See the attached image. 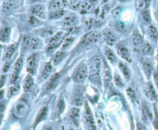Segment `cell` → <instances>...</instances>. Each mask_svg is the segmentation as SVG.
<instances>
[{
  "label": "cell",
  "mask_w": 158,
  "mask_h": 130,
  "mask_svg": "<svg viewBox=\"0 0 158 130\" xmlns=\"http://www.w3.org/2000/svg\"><path fill=\"white\" fill-rule=\"evenodd\" d=\"M150 2V0H136L135 7L138 11H144V10H147Z\"/></svg>",
  "instance_id": "17"
},
{
  "label": "cell",
  "mask_w": 158,
  "mask_h": 130,
  "mask_svg": "<svg viewBox=\"0 0 158 130\" xmlns=\"http://www.w3.org/2000/svg\"><path fill=\"white\" fill-rule=\"evenodd\" d=\"M119 69H120V71L122 72V73L124 74L125 78H127V79H130V69H129V68L127 67L124 63H119Z\"/></svg>",
  "instance_id": "27"
},
{
  "label": "cell",
  "mask_w": 158,
  "mask_h": 130,
  "mask_svg": "<svg viewBox=\"0 0 158 130\" xmlns=\"http://www.w3.org/2000/svg\"><path fill=\"white\" fill-rule=\"evenodd\" d=\"M120 8L115 9L113 11V16L114 17H118L120 16Z\"/></svg>",
  "instance_id": "45"
},
{
  "label": "cell",
  "mask_w": 158,
  "mask_h": 130,
  "mask_svg": "<svg viewBox=\"0 0 158 130\" xmlns=\"http://www.w3.org/2000/svg\"><path fill=\"white\" fill-rule=\"evenodd\" d=\"M59 79H60V73H57L53 75L46 84V86H45V90L46 91H51L52 90H53L58 84Z\"/></svg>",
  "instance_id": "12"
},
{
  "label": "cell",
  "mask_w": 158,
  "mask_h": 130,
  "mask_svg": "<svg viewBox=\"0 0 158 130\" xmlns=\"http://www.w3.org/2000/svg\"><path fill=\"white\" fill-rule=\"evenodd\" d=\"M6 80V75H2V76H1V81H2V86H3L4 85H5V81Z\"/></svg>",
  "instance_id": "48"
},
{
  "label": "cell",
  "mask_w": 158,
  "mask_h": 130,
  "mask_svg": "<svg viewBox=\"0 0 158 130\" xmlns=\"http://www.w3.org/2000/svg\"><path fill=\"white\" fill-rule=\"evenodd\" d=\"M47 113H48V108H47V107H44V108L41 109V110L39 112V113H38L36 121H35V126L46 118Z\"/></svg>",
  "instance_id": "19"
},
{
  "label": "cell",
  "mask_w": 158,
  "mask_h": 130,
  "mask_svg": "<svg viewBox=\"0 0 158 130\" xmlns=\"http://www.w3.org/2000/svg\"><path fill=\"white\" fill-rule=\"evenodd\" d=\"M65 15V11L63 10H56V11H51L49 13V19H60V18L63 17Z\"/></svg>",
  "instance_id": "29"
},
{
  "label": "cell",
  "mask_w": 158,
  "mask_h": 130,
  "mask_svg": "<svg viewBox=\"0 0 158 130\" xmlns=\"http://www.w3.org/2000/svg\"><path fill=\"white\" fill-rule=\"evenodd\" d=\"M103 75H104V79L106 82L108 83L111 79V72L107 63H103Z\"/></svg>",
  "instance_id": "24"
},
{
  "label": "cell",
  "mask_w": 158,
  "mask_h": 130,
  "mask_svg": "<svg viewBox=\"0 0 158 130\" xmlns=\"http://www.w3.org/2000/svg\"><path fill=\"white\" fill-rule=\"evenodd\" d=\"M100 39V34L97 32H90L83 36L82 39L81 43L82 46H89V45L96 43Z\"/></svg>",
  "instance_id": "4"
},
{
  "label": "cell",
  "mask_w": 158,
  "mask_h": 130,
  "mask_svg": "<svg viewBox=\"0 0 158 130\" xmlns=\"http://www.w3.org/2000/svg\"><path fill=\"white\" fill-rule=\"evenodd\" d=\"M10 65H11V63H8V62L5 63V64H4L3 66H2V72H8L9 69H10Z\"/></svg>",
  "instance_id": "43"
},
{
  "label": "cell",
  "mask_w": 158,
  "mask_h": 130,
  "mask_svg": "<svg viewBox=\"0 0 158 130\" xmlns=\"http://www.w3.org/2000/svg\"><path fill=\"white\" fill-rule=\"evenodd\" d=\"M143 68H144V71L145 72L146 75L149 78L150 76V75H151L152 70H153L152 65L149 63H144L143 64Z\"/></svg>",
  "instance_id": "34"
},
{
  "label": "cell",
  "mask_w": 158,
  "mask_h": 130,
  "mask_svg": "<svg viewBox=\"0 0 158 130\" xmlns=\"http://www.w3.org/2000/svg\"><path fill=\"white\" fill-rule=\"evenodd\" d=\"M73 40L74 38L72 37V36H69V37L66 38L63 43V49H66V47H69V46L73 43Z\"/></svg>",
  "instance_id": "38"
},
{
  "label": "cell",
  "mask_w": 158,
  "mask_h": 130,
  "mask_svg": "<svg viewBox=\"0 0 158 130\" xmlns=\"http://www.w3.org/2000/svg\"><path fill=\"white\" fill-rule=\"evenodd\" d=\"M70 1H73V0H70Z\"/></svg>",
  "instance_id": "52"
},
{
  "label": "cell",
  "mask_w": 158,
  "mask_h": 130,
  "mask_svg": "<svg viewBox=\"0 0 158 130\" xmlns=\"http://www.w3.org/2000/svg\"><path fill=\"white\" fill-rule=\"evenodd\" d=\"M144 92L145 96L150 101H152V102H156V99H157V96H156V91H155L153 85L151 83H146L144 87Z\"/></svg>",
  "instance_id": "6"
},
{
  "label": "cell",
  "mask_w": 158,
  "mask_h": 130,
  "mask_svg": "<svg viewBox=\"0 0 158 130\" xmlns=\"http://www.w3.org/2000/svg\"><path fill=\"white\" fill-rule=\"evenodd\" d=\"M30 111V105L26 102L20 100L16 104L13 109V113L17 118L22 119L28 114Z\"/></svg>",
  "instance_id": "1"
},
{
  "label": "cell",
  "mask_w": 158,
  "mask_h": 130,
  "mask_svg": "<svg viewBox=\"0 0 158 130\" xmlns=\"http://www.w3.org/2000/svg\"><path fill=\"white\" fill-rule=\"evenodd\" d=\"M78 23V19L75 15H69L63 19V24L66 27L75 26Z\"/></svg>",
  "instance_id": "13"
},
{
  "label": "cell",
  "mask_w": 158,
  "mask_h": 130,
  "mask_svg": "<svg viewBox=\"0 0 158 130\" xmlns=\"http://www.w3.org/2000/svg\"><path fill=\"white\" fill-rule=\"evenodd\" d=\"M132 42H133V46L137 48L144 44V39H143L142 36L137 31L134 32L133 33V37H132Z\"/></svg>",
  "instance_id": "16"
},
{
  "label": "cell",
  "mask_w": 158,
  "mask_h": 130,
  "mask_svg": "<svg viewBox=\"0 0 158 130\" xmlns=\"http://www.w3.org/2000/svg\"><path fill=\"white\" fill-rule=\"evenodd\" d=\"M93 9V5L89 2H84L81 4L80 11L82 13H86Z\"/></svg>",
  "instance_id": "32"
},
{
  "label": "cell",
  "mask_w": 158,
  "mask_h": 130,
  "mask_svg": "<svg viewBox=\"0 0 158 130\" xmlns=\"http://www.w3.org/2000/svg\"><path fill=\"white\" fill-rule=\"evenodd\" d=\"M114 82L115 84L117 85V86H118V87H120V88H123L124 86V82H123L122 78H121V77L120 76L119 74H115L114 75Z\"/></svg>",
  "instance_id": "36"
},
{
  "label": "cell",
  "mask_w": 158,
  "mask_h": 130,
  "mask_svg": "<svg viewBox=\"0 0 158 130\" xmlns=\"http://www.w3.org/2000/svg\"><path fill=\"white\" fill-rule=\"evenodd\" d=\"M65 6V0H53L50 3L49 9L51 11L60 10Z\"/></svg>",
  "instance_id": "15"
},
{
  "label": "cell",
  "mask_w": 158,
  "mask_h": 130,
  "mask_svg": "<svg viewBox=\"0 0 158 130\" xmlns=\"http://www.w3.org/2000/svg\"><path fill=\"white\" fill-rule=\"evenodd\" d=\"M147 34H148L149 37L152 39V40H157L158 39V32L156 29L153 25H150L147 29Z\"/></svg>",
  "instance_id": "23"
},
{
  "label": "cell",
  "mask_w": 158,
  "mask_h": 130,
  "mask_svg": "<svg viewBox=\"0 0 158 130\" xmlns=\"http://www.w3.org/2000/svg\"><path fill=\"white\" fill-rule=\"evenodd\" d=\"M113 26H114V28L116 29L117 30L121 31V30L124 28V24L120 22H116L114 24H113Z\"/></svg>",
  "instance_id": "42"
},
{
  "label": "cell",
  "mask_w": 158,
  "mask_h": 130,
  "mask_svg": "<svg viewBox=\"0 0 158 130\" xmlns=\"http://www.w3.org/2000/svg\"><path fill=\"white\" fill-rule=\"evenodd\" d=\"M33 85V77L30 75H28L26 77V79L24 81V86L23 89L24 91L27 92L32 88V86Z\"/></svg>",
  "instance_id": "25"
},
{
  "label": "cell",
  "mask_w": 158,
  "mask_h": 130,
  "mask_svg": "<svg viewBox=\"0 0 158 130\" xmlns=\"http://www.w3.org/2000/svg\"><path fill=\"white\" fill-rule=\"evenodd\" d=\"M37 55L33 54L27 60V70L32 75H34L37 68Z\"/></svg>",
  "instance_id": "7"
},
{
  "label": "cell",
  "mask_w": 158,
  "mask_h": 130,
  "mask_svg": "<svg viewBox=\"0 0 158 130\" xmlns=\"http://www.w3.org/2000/svg\"><path fill=\"white\" fill-rule=\"evenodd\" d=\"M30 12L36 18H39V19H46L45 8L44 6L41 5V4H36V5L33 6L30 9Z\"/></svg>",
  "instance_id": "5"
},
{
  "label": "cell",
  "mask_w": 158,
  "mask_h": 130,
  "mask_svg": "<svg viewBox=\"0 0 158 130\" xmlns=\"http://www.w3.org/2000/svg\"><path fill=\"white\" fill-rule=\"evenodd\" d=\"M10 32H11V29L10 27H2L1 32H0V39L2 42H8L10 37Z\"/></svg>",
  "instance_id": "14"
},
{
  "label": "cell",
  "mask_w": 158,
  "mask_h": 130,
  "mask_svg": "<svg viewBox=\"0 0 158 130\" xmlns=\"http://www.w3.org/2000/svg\"><path fill=\"white\" fill-rule=\"evenodd\" d=\"M117 52H118V54H119L123 59H126L128 62H131V59H130V52H129L128 49H127L124 45L123 44L118 45Z\"/></svg>",
  "instance_id": "11"
},
{
  "label": "cell",
  "mask_w": 158,
  "mask_h": 130,
  "mask_svg": "<svg viewBox=\"0 0 158 130\" xmlns=\"http://www.w3.org/2000/svg\"><path fill=\"white\" fill-rule=\"evenodd\" d=\"M94 22H95V21H94L93 19H88L86 21V22H85V25H86V28L90 29L93 26Z\"/></svg>",
  "instance_id": "41"
},
{
  "label": "cell",
  "mask_w": 158,
  "mask_h": 130,
  "mask_svg": "<svg viewBox=\"0 0 158 130\" xmlns=\"http://www.w3.org/2000/svg\"><path fill=\"white\" fill-rule=\"evenodd\" d=\"M105 54H106V56H107V59L110 60L112 63H116V55H115L114 52L110 49H107L106 51H105Z\"/></svg>",
  "instance_id": "33"
},
{
  "label": "cell",
  "mask_w": 158,
  "mask_h": 130,
  "mask_svg": "<svg viewBox=\"0 0 158 130\" xmlns=\"http://www.w3.org/2000/svg\"><path fill=\"white\" fill-rule=\"evenodd\" d=\"M52 69H53V67H52V65L49 63H46L45 65V67H44L43 70H42V73H41V77H42V79H45V78H46L49 76L50 72H52Z\"/></svg>",
  "instance_id": "28"
},
{
  "label": "cell",
  "mask_w": 158,
  "mask_h": 130,
  "mask_svg": "<svg viewBox=\"0 0 158 130\" xmlns=\"http://www.w3.org/2000/svg\"><path fill=\"white\" fill-rule=\"evenodd\" d=\"M100 68H101V61L100 59H93L92 61V66H91V76L97 78L100 77Z\"/></svg>",
  "instance_id": "9"
},
{
  "label": "cell",
  "mask_w": 158,
  "mask_h": 130,
  "mask_svg": "<svg viewBox=\"0 0 158 130\" xmlns=\"http://www.w3.org/2000/svg\"><path fill=\"white\" fill-rule=\"evenodd\" d=\"M136 128H137V130H147L145 125L144 124L140 123V122H138L137 125H136Z\"/></svg>",
  "instance_id": "46"
},
{
  "label": "cell",
  "mask_w": 158,
  "mask_h": 130,
  "mask_svg": "<svg viewBox=\"0 0 158 130\" xmlns=\"http://www.w3.org/2000/svg\"><path fill=\"white\" fill-rule=\"evenodd\" d=\"M153 78H154V82L155 84H156V87L158 89V71H156L154 72V75H153Z\"/></svg>",
  "instance_id": "47"
},
{
  "label": "cell",
  "mask_w": 158,
  "mask_h": 130,
  "mask_svg": "<svg viewBox=\"0 0 158 130\" xmlns=\"http://www.w3.org/2000/svg\"><path fill=\"white\" fill-rule=\"evenodd\" d=\"M66 56V52H57V53L54 55L53 58V65H57Z\"/></svg>",
  "instance_id": "26"
},
{
  "label": "cell",
  "mask_w": 158,
  "mask_h": 130,
  "mask_svg": "<svg viewBox=\"0 0 158 130\" xmlns=\"http://www.w3.org/2000/svg\"><path fill=\"white\" fill-rule=\"evenodd\" d=\"M33 2H42V0H32Z\"/></svg>",
  "instance_id": "51"
},
{
  "label": "cell",
  "mask_w": 158,
  "mask_h": 130,
  "mask_svg": "<svg viewBox=\"0 0 158 130\" xmlns=\"http://www.w3.org/2000/svg\"><path fill=\"white\" fill-rule=\"evenodd\" d=\"M22 45H23V47H25V49H39L41 47L42 42L39 38L32 36H26L23 38Z\"/></svg>",
  "instance_id": "2"
},
{
  "label": "cell",
  "mask_w": 158,
  "mask_h": 130,
  "mask_svg": "<svg viewBox=\"0 0 158 130\" xmlns=\"http://www.w3.org/2000/svg\"><path fill=\"white\" fill-rule=\"evenodd\" d=\"M22 65H23V59H22V57H19L17 59V61L16 62V63H15L14 67H13V75H12L11 78V82H16V81L18 78V75H19V72H20V70L22 68Z\"/></svg>",
  "instance_id": "8"
},
{
  "label": "cell",
  "mask_w": 158,
  "mask_h": 130,
  "mask_svg": "<svg viewBox=\"0 0 158 130\" xmlns=\"http://www.w3.org/2000/svg\"><path fill=\"white\" fill-rule=\"evenodd\" d=\"M88 70H87V66L86 65H82L81 66L78 68L76 70L75 73L73 75V79L76 82L82 83L85 81L86 76H87Z\"/></svg>",
  "instance_id": "3"
},
{
  "label": "cell",
  "mask_w": 158,
  "mask_h": 130,
  "mask_svg": "<svg viewBox=\"0 0 158 130\" xmlns=\"http://www.w3.org/2000/svg\"><path fill=\"white\" fill-rule=\"evenodd\" d=\"M85 118H86V121L88 123V125H92L94 124L93 122V114L91 113L90 109L88 107V105H86V113H85Z\"/></svg>",
  "instance_id": "30"
},
{
  "label": "cell",
  "mask_w": 158,
  "mask_h": 130,
  "mask_svg": "<svg viewBox=\"0 0 158 130\" xmlns=\"http://www.w3.org/2000/svg\"><path fill=\"white\" fill-rule=\"evenodd\" d=\"M16 6V0H6L2 6V10L4 12H9L13 10Z\"/></svg>",
  "instance_id": "20"
},
{
  "label": "cell",
  "mask_w": 158,
  "mask_h": 130,
  "mask_svg": "<svg viewBox=\"0 0 158 130\" xmlns=\"http://www.w3.org/2000/svg\"><path fill=\"white\" fill-rule=\"evenodd\" d=\"M138 48L140 49V52L144 55H151L153 52V49H152L151 46L147 42H144V44Z\"/></svg>",
  "instance_id": "22"
},
{
  "label": "cell",
  "mask_w": 158,
  "mask_h": 130,
  "mask_svg": "<svg viewBox=\"0 0 158 130\" xmlns=\"http://www.w3.org/2000/svg\"><path fill=\"white\" fill-rule=\"evenodd\" d=\"M74 103L77 105H81L82 103H83V99H82L81 97H77L76 98L75 100H74Z\"/></svg>",
  "instance_id": "44"
},
{
  "label": "cell",
  "mask_w": 158,
  "mask_h": 130,
  "mask_svg": "<svg viewBox=\"0 0 158 130\" xmlns=\"http://www.w3.org/2000/svg\"><path fill=\"white\" fill-rule=\"evenodd\" d=\"M103 37H104L105 42H107V44H108L109 46H113L117 39L115 33L109 29H107L103 31Z\"/></svg>",
  "instance_id": "10"
},
{
  "label": "cell",
  "mask_w": 158,
  "mask_h": 130,
  "mask_svg": "<svg viewBox=\"0 0 158 130\" xmlns=\"http://www.w3.org/2000/svg\"><path fill=\"white\" fill-rule=\"evenodd\" d=\"M89 2H90L91 4H92L93 6L95 5V4H97V2H98V0H89Z\"/></svg>",
  "instance_id": "49"
},
{
  "label": "cell",
  "mask_w": 158,
  "mask_h": 130,
  "mask_svg": "<svg viewBox=\"0 0 158 130\" xmlns=\"http://www.w3.org/2000/svg\"><path fill=\"white\" fill-rule=\"evenodd\" d=\"M19 85H18V84L13 85V86H11V87L9 89L8 94H7L8 97L10 98L11 96H14L15 94H16V93H17V92L19 91Z\"/></svg>",
  "instance_id": "35"
},
{
  "label": "cell",
  "mask_w": 158,
  "mask_h": 130,
  "mask_svg": "<svg viewBox=\"0 0 158 130\" xmlns=\"http://www.w3.org/2000/svg\"><path fill=\"white\" fill-rule=\"evenodd\" d=\"M57 108H58V111L60 113H62L63 111H64V109H65V102H64V101H63V99H61V100L59 102V104H58V106H57Z\"/></svg>",
  "instance_id": "40"
},
{
  "label": "cell",
  "mask_w": 158,
  "mask_h": 130,
  "mask_svg": "<svg viewBox=\"0 0 158 130\" xmlns=\"http://www.w3.org/2000/svg\"><path fill=\"white\" fill-rule=\"evenodd\" d=\"M45 130H55V129H53V128H51V127H49V128H45Z\"/></svg>",
  "instance_id": "50"
},
{
  "label": "cell",
  "mask_w": 158,
  "mask_h": 130,
  "mask_svg": "<svg viewBox=\"0 0 158 130\" xmlns=\"http://www.w3.org/2000/svg\"><path fill=\"white\" fill-rule=\"evenodd\" d=\"M69 116L73 119V121H74V122L77 123L79 120V116H80V110H79V109H72L70 110V113H69Z\"/></svg>",
  "instance_id": "31"
},
{
  "label": "cell",
  "mask_w": 158,
  "mask_h": 130,
  "mask_svg": "<svg viewBox=\"0 0 158 130\" xmlns=\"http://www.w3.org/2000/svg\"><path fill=\"white\" fill-rule=\"evenodd\" d=\"M127 95H128V96L130 97V99H131L133 102H134V101L136 100V94H135V92L133 91L131 88L127 89Z\"/></svg>",
  "instance_id": "39"
},
{
  "label": "cell",
  "mask_w": 158,
  "mask_h": 130,
  "mask_svg": "<svg viewBox=\"0 0 158 130\" xmlns=\"http://www.w3.org/2000/svg\"><path fill=\"white\" fill-rule=\"evenodd\" d=\"M142 18L146 22H150L151 21V16H150V11L148 10H145L142 11Z\"/></svg>",
  "instance_id": "37"
},
{
  "label": "cell",
  "mask_w": 158,
  "mask_h": 130,
  "mask_svg": "<svg viewBox=\"0 0 158 130\" xmlns=\"http://www.w3.org/2000/svg\"><path fill=\"white\" fill-rule=\"evenodd\" d=\"M17 47H18L17 43H16V44L11 45L10 46H9V47L6 49V52L5 53H4V57H3L4 59L5 60L10 59L13 56V54L15 53L16 50L17 49Z\"/></svg>",
  "instance_id": "18"
},
{
  "label": "cell",
  "mask_w": 158,
  "mask_h": 130,
  "mask_svg": "<svg viewBox=\"0 0 158 130\" xmlns=\"http://www.w3.org/2000/svg\"><path fill=\"white\" fill-rule=\"evenodd\" d=\"M142 113H143V119L144 121H147V119H153V114L150 111V108L147 106L146 104H144L142 106Z\"/></svg>",
  "instance_id": "21"
}]
</instances>
